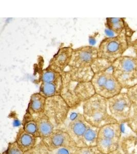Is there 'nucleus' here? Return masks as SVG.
<instances>
[{"label":"nucleus","instance_id":"obj_1","mask_svg":"<svg viewBox=\"0 0 137 154\" xmlns=\"http://www.w3.org/2000/svg\"><path fill=\"white\" fill-rule=\"evenodd\" d=\"M62 87L61 96L71 109H75L95 95L91 82H83L70 78L66 71L61 74Z\"/></svg>","mask_w":137,"mask_h":154},{"label":"nucleus","instance_id":"obj_2","mask_svg":"<svg viewBox=\"0 0 137 154\" xmlns=\"http://www.w3.org/2000/svg\"><path fill=\"white\" fill-rule=\"evenodd\" d=\"M83 117L89 125L96 128L118 123L109 114L107 99L95 94L82 104Z\"/></svg>","mask_w":137,"mask_h":154},{"label":"nucleus","instance_id":"obj_3","mask_svg":"<svg viewBox=\"0 0 137 154\" xmlns=\"http://www.w3.org/2000/svg\"><path fill=\"white\" fill-rule=\"evenodd\" d=\"M135 31L123 32L115 37L103 38L98 48V58L107 60L113 64L116 60L123 56L130 47L132 38Z\"/></svg>","mask_w":137,"mask_h":154},{"label":"nucleus","instance_id":"obj_4","mask_svg":"<svg viewBox=\"0 0 137 154\" xmlns=\"http://www.w3.org/2000/svg\"><path fill=\"white\" fill-rule=\"evenodd\" d=\"M114 76L122 89H128L137 84V59L135 57L123 56L111 65Z\"/></svg>","mask_w":137,"mask_h":154},{"label":"nucleus","instance_id":"obj_5","mask_svg":"<svg viewBox=\"0 0 137 154\" xmlns=\"http://www.w3.org/2000/svg\"><path fill=\"white\" fill-rule=\"evenodd\" d=\"M122 138L121 124L114 123L105 125L99 128L97 147L103 154L120 149Z\"/></svg>","mask_w":137,"mask_h":154},{"label":"nucleus","instance_id":"obj_6","mask_svg":"<svg viewBox=\"0 0 137 154\" xmlns=\"http://www.w3.org/2000/svg\"><path fill=\"white\" fill-rule=\"evenodd\" d=\"M91 82L96 94L107 99L121 93L123 89L113 75L112 69L94 74Z\"/></svg>","mask_w":137,"mask_h":154},{"label":"nucleus","instance_id":"obj_7","mask_svg":"<svg viewBox=\"0 0 137 154\" xmlns=\"http://www.w3.org/2000/svg\"><path fill=\"white\" fill-rule=\"evenodd\" d=\"M70 109L63 98L58 95L46 98L44 114L58 128L65 123Z\"/></svg>","mask_w":137,"mask_h":154},{"label":"nucleus","instance_id":"obj_8","mask_svg":"<svg viewBox=\"0 0 137 154\" xmlns=\"http://www.w3.org/2000/svg\"><path fill=\"white\" fill-rule=\"evenodd\" d=\"M39 93L46 98L61 95L62 76L47 67L39 75Z\"/></svg>","mask_w":137,"mask_h":154},{"label":"nucleus","instance_id":"obj_9","mask_svg":"<svg viewBox=\"0 0 137 154\" xmlns=\"http://www.w3.org/2000/svg\"><path fill=\"white\" fill-rule=\"evenodd\" d=\"M109 114L120 124L125 123L131 117L132 104L126 92H121L107 99Z\"/></svg>","mask_w":137,"mask_h":154},{"label":"nucleus","instance_id":"obj_10","mask_svg":"<svg viewBox=\"0 0 137 154\" xmlns=\"http://www.w3.org/2000/svg\"><path fill=\"white\" fill-rule=\"evenodd\" d=\"M98 48L93 46H83L73 49L68 69H82L91 67L97 58Z\"/></svg>","mask_w":137,"mask_h":154},{"label":"nucleus","instance_id":"obj_11","mask_svg":"<svg viewBox=\"0 0 137 154\" xmlns=\"http://www.w3.org/2000/svg\"><path fill=\"white\" fill-rule=\"evenodd\" d=\"M41 140L50 152L58 149H64L72 154L78 147L67 131L59 128H55L51 135Z\"/></svg>","mask_w":137,"mask_h":154},{"label":"nucleus","instance_id":"obj_12","mask_svg":"<svg viewBox=\"0 0 137 154\" xmlns=\"http://www.w3.org/2000/svg\"><path fill=\"white\" fill-rule=\"evenodd\" d=\"M90 125L82 114H78L66 128V131L75 141L78 147H82V138Z\"/></svg>","mask_w":137,"mask_h":154},{"label":"nucleus","instance_id":"obj_13","mask_svg":"<svg viewBox=\"0 0 137 154\" xmlns=\"http://www.w3.org/2000/svg\"><path fill=\"white\" fill-rule=\"evenodd\" d=\"M73 49L71 46L60 48L50 60L48 67L56 72L63 73L70 63Z\"/></svg>","mask_w":137,"mask_h":154},{"label":"nucleus","instance_id":"obj_14","mask_svg":"<svg viewBox=\"0 0 137 154\" xmlns=\"http://www.w3.org/2000/svg\"><path fill=\"white\" fill-rule=\"evenodd\" d=\"M38 138L27 133L23 128H20L16 136V141L24 152L35 147L38 143Z\"/></svg>","mask_w":137,"mask_h":154},{"label":"nucleus","instance_id":"obj_15","mask_svg":"<svg viewBox=\"0 0 137 154\" xmlns=\"http://www.w3.org/2000/svg\"><path fill=\"white\" fill-rule=\"evenodd\" d=\"M46 98L39 93L31 96L26 112L33 116L44 114Z\"/></svg>","mask_w":137,"mask_h":154},{"label":"nucleus","instance_id":"obj_16","mask_svg":"<svg viewBox=\"0 0 137 154\" xmlns=\"http://www.w3.org/2000/svg\"><path fill=\"white\" fill-rule=\"evenodd\" d=\"M105 26L117 35L123 32L132 30L125 21V18H107L106 19Z\"/></svg>","mask_w":137,"mask_h":154},{"label":"nucleus","instance_id":"obj_17","mask_svg":"<svg viewBox=\"0 0 137 154\" xmlns=\"http://www.w3.org/2000/svg\"><path fill=\"white\" fill-rule=\"evenodd\" d=\"M39 129L40 139L49 136L55 130V126L44 114L35 116Z\"/></svg>","mask_w":137,"mask_h":154},{"label":"nucleus","instance_id":"obj_18","mask_svg":"<svg viewBox=\"0 0 137 154\" xmlns=\"http://www.w3.org/2000/svg\"><path fill=\"white\" fill-rule=\"evenodd\" d=\"M119 149L123 154H137V137L129 135L122 137Z\"/></svg>","mask_w":137,"mask_h":154},{"label":"nucleus","instance_id":"obj_19","mask_svg":"<svg viewBox=\"0 0 137 154\" xmlns=\"http://www.w3.org/2000/svg\"><path fill=\"white\" fill-rule=\"evenodd\" d=\"M22 127L27 133L40 138L38 123L35 116L25 112L23 117Z\"/></svg>","mask_w":137,"mask_h":154},{"label":"nucleus","instance_id":"obj_20","mask_svg":"<svg viewBox=\"0 0 137 154\" xmlns=\"http://www.w3.org/2000/svg\"><path fill=\"white\" fill-rule=\"evenodd\" d=\"M99 128L89 125L82 138V147L97 146Z\"/></svg>","mask_w":137,"mask_h":154},{"label":"nucleus","instance_id":"obj_21","mask_svg":"<svg viewBox=\"0 0 137 154\" xmlns=\"http://www.w3.org/2000/svg\"><path fill=\"white\" fill-rule=\"evenodd\" d=\"M112 63L107 61V60L98 58L95 60L91 65V68L94 74L111 69Z\"/></svg>","mask_w":137,"mask_h":154},{"label":"nucleus","instance_id":"obj_22","mask_svg":"<svg viewBox=\"0 0 137 154\" xmlns=\"http://www.w3.org/2000/svg\"><path fill=\"white\" fill-rule=\"evenodd\" d=\"M50 152L41 139L35 145V147L26 152H25L24 154H49Z\"/></svg>","mask_w":137,"mask_h":154},{"label":"nucleus","instance_id":"obj_23","mask_svg":"<svg viewBox=\"0 0 137 154\" xmlns=\"http://www.w3.org/2000/svg\"><path fill=\"white\" fill-rule=\"evenodd\" d=\"M72 154H103L97 146L93 147H78Z\"/></svg>","mask_w":137,"mask_h":154},{"label":"nucleus","instance_id":"obj_24","mask_svg":"<svg viewBox=\"0 0 137 154\" xmlns=\"http://www.w3.org/2000/svg\"><path fill=\"white\" fill-rule=\"evenodd\" d=\"M4 154H24L25 152L16 142H9Z\"/></svg>","mask_w":137,"mask_h":154},{"label":"nucleus","instance_id":"obj_25","mask_svg":"<svg viewBox=\"0 0 137 154\" xmlns=\"http://www.w3.org/2000/svg\"><path fill=\"white\" fill-rule=\"evenodd\" d=\"M126 93L132 102V106L137 105V84L127 89Z\"/></svg>","mask_w":137,"mask_h":154},{"label":"nucleus","instance_id":"obj_26","mask_svg":"<svg viewBox=\"0 0 137 154\" xmlns=\"http://www.w3.org/2000/svg\"><path fill=\"white\" fill-rule=\"evenodd\" d=\"M130 118L137 120V105L132 106V115Z\"/></svg>","mask_w":137,"mask_h":154},{"label":"nucleus","instance_id":"obj_27","mask_svg":"<svg viewBox=\"0 0 137 154\" xmlns=\"http://www.w3.org/2000/svg\"><path fill=\"white\" fill-rule=\"evenodd\" d=\"M130 47L132 48L134 53L135 54V57L137 59V38L135 40L132 41L130 44Z\"/></svg>","mask_w":137,"mask_h":154},{"label":"nucleus","instance_id":"obj_28","mask_svg":"<svg viewBox=\"0 0 137 154\" xmlns=\"http://www.w3.org/2000/svg\"><path fill=\"white\" fill-rule=\"evenodd\" d=\"M108 154H123V153L121 152V151H120L119 149H118L116 151H113L112 152H109Z\"/></svg>","mask_w":137,"mask_h":154},{"label":"nucleus","instance_id":"obj_29","mask_svg":"<svg viewBox=\"0 0 137 154\" xmlns=\"http://www.w3.org/2000/svg\"><path fill=\"white\" fill-rule=\"evenodd\" d=\"M72 154V153H70V154Z\"/></svg>","mask_w":137,"mask_h":154}]
</instances>
